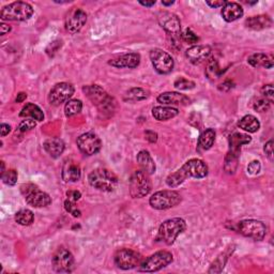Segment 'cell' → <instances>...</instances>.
I'll list each match as a JSON object with an SVG mask.
<instances>
[{"instance_id":"obj_46","label":"cell","mask_w":274,"mask_h":274,"mask_svg":"<svg viewBox=\"0 0 274 274\" xmlns=\"http://www.w3.org/2000/svg\"><path fill=\"white\" fill-rule=\"evenodd\" d=\"M263 151L265 155H267V157L272 161L273 160V141L272 140L264 145Z\"/></svg>"},{"instance_id":"obj_18","label":"cell","mask_w":274,"mask_h":274,"mask_svg":"<svg viewBox=\"0 0 274 274\" xmlns=\"http://www.w3.org/2000/svg\"><path fill=\"white\" fill-rule=\"evenodd\" d=\"M110 66L115 68H128V69H135L140 66L141 63V55L137 53H128L119 56L117 58L110 59L108 61Z\"/></svg>"},{"instance_id":"obj_25","label":"cell","mask_w":274,"mask_h":274,"mask_svg":"<svg viewBox=\"0 0 274 274\" xmlns=\"http://www.w3.org/2000/svg\"><path fill=\"white\" fill-rule=\"evenodd\" d=\"M247 62L251 64L253 68L272 69L274 66V61H273L272 56L263 54V53H256V54L251 55L247 58Z\"/></svg>"},{"instance_id":"obj_19","label":"cell","mask_w":274,"mask_h":274,"mask_svg":"<svg viewBox=\"0 0 274 274\" xmlns=\"http://www.w3.org/2000/svg\"><path fill=\"white\" fill-rule=\"evenodd\" d=\"M211 52V47L208 45H193L188 48L185 55L192 63L199 64L210 57Z\"/></svg>"},{"instance_id":"obj_6","label":"cell","mask_w":274,"mask_h":274,"mask_svg":"<svg viewBox=\"0 0 274 274\" xmlns=\"http://www.w3.org/2000/svg\"><path fill=\"white\" fill-rule=\"evenodd\" d=\"M21 193L25 197L26 203L35 208H43L52 204V198L47 193L39 190L34 183H24L21 187Z\"/></svg>"},{"instance_id":"obj_35","label":"cell","mask_w":274,"mask_h":274,"mask_svg":"<svg viewBox=\"0 0 274 274\" xmlns=\"http://www.w3.org/2000/svg\"><path fill=\"white\" fill-rule=\"evenodd\" d=\"M83 109V102L77 99H72L69 100L66 103V106H64V112H66L67 117H73L77 114H79Z\"/></svg>"},{"instance_id":"obj_48","label":"cell","mask_w":274,"mask_h":274,"mask_svg":"<svg viewBox=\"0 0 274 274\" xmlns=\"http://www.w3.org/2000/svg\"><path fill=\"white\" fill-rule=\"evenodd\" d=\"M67 196H68V199L72 201H77L80 199V197H82V194H80V192L78 191H68Z\"/></svg>"},{"instance_id":"obj_4","label":"cell","mask_w":274,"mask_h":274,"mask_svg":"<svg viewBox=\"0 0 274 274\" xmlns=\"http://www.w3.org/2000/svg\"><path fill=\"white\" fill-rule=\"evenodd\" d=\"M88 181L92 188L102 192H112L118 185V177L106 168H98L88 176Z\"/></svg>"},{"instance_id":"obj_31","label":"cell","mask_w":274,"mask_h":274,"mask_svg":"<svg viewBox=\"0 0 274 274\" xmlns=\"http://www.w3.org/2000/svg\"><path fill=\"white\" fill-rule=\"evenodd\" d=\"M252 142V137L242 133H233L229 137V147L231 151L240 152V148L243 145H247Z\"/></svg>"},{"instance_id":"obj_2","label":"cell","mask_w":274,"mask_h":274,"mask_svg":"<svg viewBox=\"0 0 274 274\" xmlns=\"http://www.w3.org/2000/svg\"><path fill=\"white\" fill-rule=\"evenodd\" d=\"M187 229V222L181 217H174L161 224L159 228L156 241L166 245H172L175 243L176 239L180 233Z\"/></svg>"},{"instance_id":"obj_51","label":"cell","mask_w":274,"mask_h":274,"mask_svg":"<svg viewBox=\"0 0 274 274\" xmlns=\"http://www.w3.org/2000/svg\"><path fill=\"white\" fill-rule=\"evenodd\" d=\"M227 2H225V0H221V2H207V5L210 6L211 8H214V9H216V8H223V6L226 4Z\"/></svg>"},{"instance_id":"obj_44","label":"cell","mask_w":274,"mask_h":274,"mask_svg":"<svg viewBox=\"0 0 274 274\" xmlns=\"http://www.w3.org/2000/svg\"><path fill=\"white\" fill-rule=\"evenodd\" d=\"M261 93H262L264 99H267L270 103H273V100H274V90H273V86L271 84L264 85L261 88Z\"/></svg>"},{"instance_id":"obj_36","label":"cell","mask_w":274,"mask_h":274,"mask_svg":"<svg viewBox=\"0 0 274 274\" xmlns=\"http://www.w3.org/2000/svg\"><path fill=\"white\" fill-rule=\"evenodd\" d=\"M227 259H228V255H227L226 253L221 254V255H220L219 257H217V258L214 260V262L211 264V268L209 269L208 272H209V273H212V272H214V273H220V272L223 270L224 265H225V263H226Z\"/></svg>"},{"instance_id":"obj_47","label":"cell","mask_w":274,"mask_h":274,"mask_svg":"<svg viewBox=\"0 0 274 274\" xmlns=\"http://www.w3.org/2000/svg\"><path fill=\"white\" fill-rule=\"evenodd\" d=\"M232 88H233V83L231 82V80H229V79L225 80V82H224L223 84H221V85L219 86V89H220L221 91H224V92L229 91L230 89H232Z\"/></svg>"},{"instance_id":"obj_29","label":"cell","mask_w":274,"mask_h":274,"mask_svg":"<svg viewBox=\"0 0 274 274\" xmlns=\"http://www.w3.org/2000/svg\"><path fill=\"white\" fill-rule=\"evenodd\" d=\"M20 116L24 118L34 119L36 121H43L44 120V114L42 109L34 103L26 104V105L22 108Z\"/></svg>"},{"instance_id":"obj_13","label":"cell","mask_w":274,"mask_h":274,"mask_svg":"<svg viewBox=\"0 0 274 274\" xmlns=\"http://www.w3.org/2000/svg\"><path fill=\"white\" fill-rule=\"evenodd\" d=\"M74 86L70 83L56 84L48 94V101L54 106H59L62 103L68 102L74 94Z\"/></svg>"},{"instance_id":"obj_10","label":"cell","mask_w":274,"mask_h":274,"mask_svg":"<svg viewBox=\"0 0 274 274\" xmlns=\"http://www.w3.org/2000/svg\"><path fill=\"white\" fill-rule=\"evenodd\" d=\"M114 260L115 264L119 269L132 270L136 267H140V264L143 261V257L134 249L120 248L116 252Z\"/></svg>"},{"instance_id":"obj_42","label":"cell","mask_w":274,"mask_h":274,"mask_svg":"<svg viewBox=\"0 0 274 274\" xmlns=\"http://www.w3.org/2000/svg\"><path fill=\"white\" fill-rule=\"evenodd\" d=\"M36 126H37L36 120L26 119V120H23V121L20 123L19 131L22 132V133H25V132H28V131L32 130V128H35Z\"/></svg>"},{"instance_id":"obj_40","label":"cell","mask_w":274,"mask_h":274,"mask_svg":"<svg viewBox=\"0 0 274 274\" xmlns=\"http://www.w3.org/2000/svg\"><path fill=\"white\" fill-rule=\"evenodd\" d=\"M180 37L182 38L184 42H187L189 44H195L198 42V40H199V38L196 36L195 32H193L192 29H190V28L185 29Z\"/></svg>"},{"instance_id":"obj_23","label":"cell","mask_w":274,"mask_h":274,"mask_svg":"<svg viewBox=\"0 0 274 274\" xmlns=\"http://www.w3.org/2000/svg\"><path fill=\"white\" fill-rule=\"evenodd\" d=\"M245 26L252 30H263L272 26V20L268 15H256L246 19Z\"/></svg>"},{"instance_id":"obj_20","label":"cell","mask_w":274,"mask_h":274,"mask_svg":"<svg viewBox=\"0 0 274 274\" xmlns=\"http://www.w3.org/2000/svg\"><path fill=\"white\" fill-rule=\"evenodd\" d=\"M62 179L66 182H76L80 179L82 172H80V166L77 162L73 160H67L62 166Z\"/></svg>"},{"instance_id":"obj_49","label":"cell","mask_w":274,"mask_h":274,"mask_svg":"<svg viewBox=\"0 0 274 274\" xmlns=\"http://www.w3.org/2000/svg\"><path fill=\"white\" fill-rule=\"evenodd\" d=\"M145 136H146V140L150 143H156L158 141V134L153 131H146L145 132Z\"/></svg>"},{"instance_id":"obj_26","label":"cell","mask_w":274,"mask_h":274,"mask_svg":"<svg viewBox=\"0 0 274 274\" xmlns=\"http://www.w3.org/2000/svg\"><path fill=\"white\" fill-rule=\"evenodd\" d=\"M137 163L140 164L143 171L146 172L148 175L156 173V163L147 150H142L139 152V155H137Z\"/></svg>"},{"instance_id":"obj_12","label":"cell","mask_w":274,"mask_h":274,"mask_svg":"<svg viewBox=\"0 0 274 274\" xmlns=\"http://www.w3.org/2000/svg\"><path fill=\"white\" fill-rule=\"evenodd\" d=\"M150 60L159 74H168L174 69V59L168 53L161 48H153L150 51Z\"/></svg>"},{"instance_id":"obj_53","label":"cell","mask_w":274,"mask_h":274,"mask_svg":"<svg viewBox=\"0 0 274 274\" xmlns=\"http://www.w3.org/2000/svg\"><path fill=\"white\" fill-rule=\"evenodd\" d=\"M10 31H11V26L3 23L2 24V36H5L6 34H8V32H10Z\"/></svg>"},{"instance_id":"obj_11","label":"cell","mask_w":274,"mask_h":274,"mask_svg":"<svg viewBox=\"0 0 274 274\" xmlns=\"http://www.w3.org/2000/svg\"><path fill=\"white\" fill-rule=\"evenodd\" d=\"M238 231L244 237L261 241L267 235V226L258 220H243L238 224Z\"/></svg>"},{"instance_id":"obj_24","label":"cell","mask_w":274,"mask_h":274,"mask_svg":"<svg viewBox=\"0 0 274 274\" xmlns=\"http://www.w3.org/2000/svg\"><path fill=\"white\" fill-rule=\"evenodd\" d=\"M43 147L52 158L57 159L63 153L66 145H64L63 141L58 139V137H52V139H48L44 142Z\"/></svg>"},{"instance_id":"obj_21","label":"cell","mask_w":274,"mask_h":274,"mask_svg":"<svg viewBox=\"0 0 274 274\" xmlns=\"http://www.w3.org/2000/svg\"><path fill=\"white\" fill-rule=\"evenodd\" d=\"M158 102L164 105H188L191 100L179 92H164L158 96Z\"/></svg>"},{"instance_id":"obj_15","label":"cell","mask_w":274,"mask_h":274,"mask_svg":"<svg viewBox=\"0 0 274 274\" xmlns=\"http://www.w3.org/2000/svg\"><path fill=\"white\" fill-rule=\"evenodd\" d=\"M76 143L80 152H83L86 156L96 155L102 148L100 137L92 132L82 134L77 139Z\"/></svg>"},{"instance_id":"obj_7","label":"cell","mask_w":274,"mask_h":274,"mask_svg":"<svg viewBox=\"0 0 274 274\" xmlns=\"http://www.w3.org/2000/svg\"><path fill=\"white\" fill-rule=\"evenodd\" d=\"M181 195L178 192L164 190L156 192L150 197L149 204L153 209H157V210H167V209L178 206L181 203Z\"/></svg>"},{"instance_id":"obj_39","label":"cell","mask_w":274,"mask_h":274,"mask_svg":"<svg viewBox=\"0 0 274 274\" xmlns=\"http://www.w3.org/2000/svg\"><path fill=\"white\" fill-rule=\"evenodd\" d=\"M2 179L5 184L7 185H15V183L18 182V172L15 169H8L7 172L2 174Z\"/></svg>"},{"instance_id":"obj_9","label":"cell","mask_w":274,"mask_h":274,"mask_svg":"<svg viewBox=\"0 0 274 274\" xmlns=\"http://www.w3.org/2000/svg\"><path fill=\"white\" fill-rule=\"evenodd\" d=\"M152 189L149 175L142 171L133 173L130 179V194L133 198H143L147 196Z\"/></svg>"},{"instance_id":"obj_14","label":"cell","mask_w":274,"mask_h":274,"mask_svg":"<svg viewBox=\"0 0 274 274\" xmlns=\"http://www.w3.org/2000/svg\"><path fill=\"white\" fill-rule=\"evenodd\" d=\"M158 21L160 26L162 27L169 36L175 38H180L181 36V23L178 16L172 12L163 11L158 15Z\"/></svg>"},{"instance_id":"obj_52","label":"cell","mask_w":274,"mask_h":274,"mask_svg":"<svg viewBox=\"0 0 274 274\" xmlns=\"http://www.w3.org/2000/svg\"><path fill=\"white\" fill-rule=\"evenodd\" d=\"M26 99H27V94H26L25 92H20V93L18 94V96H16L15 102H16V103H23Z\"/></svg>"},{"instance_id":"obj_32","label":"cell","mask_w":274,"mask_h":274,"mask_svg":"<svg viewBox=\"0 0 274 274\" xmlns=\"http://www.w3.org/2000/svg\"><path fill=\"white\" fill-rule=\"evenodd\" d=\"M148 98H149V92L140 87L131 88V89L126 91L124 94V101H128V102H139V101L146 100Z\"/></svg>"},{"instance_id":"obj_54","label":"cell","mask_w":274,"mask_h":274,"mask_svg":"<svg viewBox=\"0 0 274 274\" xmlns=\"http://www.w3.org/2000/svg\"><path fill=\"white\" fill-rule=\"evenodd\" d=\"M140 4L144 7H152L156 5V0H152V2H140Z\"/></svg>"},{"instance_id":"obj_16","label":"cell","mask_w":274,"mask_h":274,"mask_svg":"<svg viewBox=\"0 0 274 274\" xmlns=\"http://www.w3.org/2000/svg\"><path fill=\"white\" fill-rule=\"evenodd\" d=\"M53 268L56 272H71L74 265V257L67 248H59L53 256Z\"/></svg>"},{"instance_id":"obj_43","label":"cell","mask_w":274,"mask_h":274,"mask_svg":"<svg viewBox=\"0 0 274 274\" xmlns=\"http://www.w3.org/2000/svg\"><path fill=\"white\" fill-rule=\"evenodd\" d=\"M270 105H271V103L267 99L260 98L254 103V109L259 111V112H264L270 108Z\"/></svg>"},{"instance_id":"obj_22","label":"cell","mask_w":274,"mask_h":274,"mask_svg":"<svg viewBox=\"0 0 274 274\" xmlns=\"http://www.w3.org/2000/svg\"><path fill=\"white\" fill-rule=\"evenodd\" d=\"M243 8L241 7L239 4L237 3H229L227 2L225 4L222 8V18L224 19V21H226L228 23L235 22L237 20H239L240 18H242L243 16Z\"/></svg>"},{"instance_id":"obj_8","label":"cell","mask_w":274,"mask_h":274,"mask_svg":"<svg viewBox=\"0 0 274 274\" xmlns=\"http://www.w3.org/2000/svg\"><path fill=\"white\" fill-rule=\"evenodd\" d=\"M174 260V256L171 252L159 251L150 255L146 259H143L140 264V271L142 272H158L171 264Z\"/></svg>"},{"instance_id":"obj_30","label":"cell","mask_w":274,"mask_h":274,"mask_svg":"<svg viewBox=\"0 0 274 274\" xmlns=\"http://www.w3.org/2000/svg\"><path fill=\"white\" fill-rule=\"evenodd\" d=\"M238 125L240 128H242V130L248 133H256L260 128L259 120L253 115H245L244 117L241 118L239 120Z\"/></svg>"},{"instance_id":"obj_34","label":"cell","mask_w":274,"mask_h":274,"mask_svg":"<svg viewBox=\"0 0 274 274\" xmlns=\"http://www.w3.org/2000/svg\"><path fill=\"white\" fill-rule=\"evenodd\" d=\"M238 160H239V152H235L229 150L228 155L225 159V172L227 174H235L237 166H238Z\"/></svg>"},{"instance_id":"obj_3","label":"cell","mask_w":274,"mask_h":274,"mask_svg":"<svg viewBox=\"0 0 274 274\" xmlns=\"http://www.w3.org/2000/svg\"><path fill=\"white\" fill-rule=\"evenodd\" d=\"M83 91L87 95V98L92 102L93 105L99 107L101 112H104V114L109 112L110 114L111 111H114L116 102L99 85L84 86Z\"/></svg>"},{"instance_id":"obj_37","label":"cell","mask_w":274,"mask_h":274,"mask_svg":"<svg viewBox=\"0 0 274 274\" xmlns=\"http://www.w3.org/2000/svg\"><path fill=\"white\" fill-rule=\"evenodd\" d=\"M174 86L179 90H191V89H194L196 84L190 79H187L184 77H179L175 80Z\"/></svg>"},{"instance_id":"obj_45","label":"cell","mask_w":274,"mask_h":274,"mask_svg":"<svg viewBox=\"0 0 274 274\" xmlns=\"http://www.w3.org/2000/svg\"><path fill=\"white\" fill-rule=\"evenodd\" d=\"M260 168H261L260 162L259 161L255 160V161H252V162L248 164L247 172H248V174H251V175H257L260 172Z\"/></svg>"},{"instance_id":"obj_38","label":"cell","mask_w":274,"mask_h":274,"mask_svg":"<svg viewBox=\"0 0 274 274\" xmlns=\"http://www.w3.org/2000/svg\"><path fill=\"white\" fill-rule=\"evenodd\" d=\"M223 73V71L220 69L219 63L215 59H212L208 63L207 68V75L209 78H219L220 75Z\"/></svg>"},{"instance_id":"obj_33","label":"cell","mask_w":274,"mask_h":274,"mask_svg":"<svg viewBox=\"0 0 274 274\" xmlns=\"http://www.w3.org/2000/svg\"><path fill=\"white\" fill-rule=\"evenodd\" d=\"M35 215L34 212L29 209H22L19 212L15 214V222L19 223L22 226H29L34 223Z\"/></svg>"},{"instance_id":"obj_27","label":"cell","mask_w":274,"mask_h":274,"mask_svg":"<svg viewBox=\"0 0 274 274\" xmlns=\"http://www.w3.org/2000/svg\"><path fill=\"white\" fill-rule=\"evenodd\" d=\"M215 131L213 128H207L200 134L197 142V151L203 152L210 149L215 142Z\"/></svg>"},{"instance_id":"obj_17","label":"cell","mask_w":274,"mask_h":274,"mask_svg":"<svg viewBox=\"0 0 274 274\" xmlns=\"http://www.w3.org/2000/svg\"><path fill=\"white\" fill-rule=\"evenodd\" d=\"M87 22V13L79 8H73L66 16L64 27L70 34H76L82 29Z\"/></svg>"},{"instance_id":"obj_41","label":"cell","mask_w":274,"mask_h":274,"mask_svg":"<svg viewBox=\"0 0 274 274\" xmlns=\"http://www.w3.org/2000/svg\"><path fill=\"white\" fill-rule=\"evenodd\" d=\"M64 209H66L67 212L71 213L74 217H79L80 214H82V212H80V210L75 205V201H72L70 199H67L64 201Z\"/></svg>"},{"instance_id":"obj_1","label":"cell","mask_w":274,"mask_h":274,"mask_svg":"<svg viewBox=\"0 0 274 274\" xmlns=\"http://www.w3.org/2000/svg\"><path fill=\"white\" fill-rule=\"evenodd\" d=\"M208 175L207 164L199 159H191L178 171L169 175L166 178V184L169 188H177L188 178L201 179Z\"/></svg>"},{"instance_id":"obj_50","label":"cell","mask_w":274,"mask_h":274,"mask_svg":"<svg viewBox=\"0 0 274 274\" xmlns=\"http://www.w3.org/2000/svg\"><path fill=\"white\" fill-rule=\"evenodd\" d=\"M0 130H2V136L5 137L11 132V125L7 124V123H3L2 126H0Z\"/></svg>"},{"instance_id":"obj_55","label":"cell","mask_w":274,"mask_h":274,"mask_svg":"<svg viewBox=\"0 0 274 274\" xmlns=\"http://www.w3.org/2000/svg\"><path fill=\"white\" fill-rule=\"evenodd\" d=\"M174 4H175V2H162V5L166 6V7H169V6H172Z\"/></svg>"},{"instance_id":"obj_28","label":"cell","mask_w":274,"mask_h":274,"mask_svg":"<svg viewBox=\"0 0 274 274\" xmlns=\"http://www.w3.org/2000/svg\"><path fill=\"white\" fill-rule=\"evenodd\" d=\"M179 114V110L174 107H166V106H156L152 108V116L159 121H167L175 118Z\"/></svg>"},{"instance_id":"obj_5","label":"cell","mask_w":274,"mask_h":274,"mask_svg":"<svg viewBox=\"0 0 274 274\" xmlns=\"http://www.w3.org/2000/svg\"><path fill=\"white\" fill-rule=\"evenodd\" d=\"M32 14H34V8L29 4L16 2L5 6L2 9V12H0V18L3 21L8 22H24L29 20Z\"/></svg>"}]
</instances>
